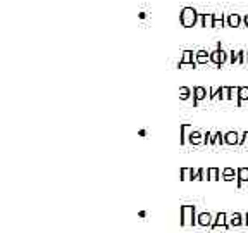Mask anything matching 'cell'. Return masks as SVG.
<instances>
[{
  "mask_svg": "<svg viewBox=\"0 0 248 233\" xmlns=\"http://www.w3.org/2000/svg\"><path fill=\"white\" fill-rule=\"evenodd\" d=\"M179 214H181V226H198L197 206H190V204L181 206L179 207Z\"/></svg>",
  "mask_w": 248,
  "mask_h": 233,
  "instance_id": "1",
  "label": "cell"
},
{
  "mask_svg": "<svg viewBox=\"0 0 248 233\" xmlns=\"http://www.w3.org/2000/svg\"><path fill=\"white\" fill-rule=\"evenodd\" d=\"M197 17H198V12L193 7H185L181 11V14H179V23L185 28H193L197 26Z\"/></svg>",
  "mask_w": 248,
  "mask_h": 233,
  "instance_id": "2",
  "label": "cell"
},
{
  "mask_svg": "<svg viewBox=\"0 0 248 233\" xmlns=\"http://www.w3.org/2000/svg\"><path fill=\"white\" fill-rule=\"evenodd\" d=\"M228 59H229V52H226L222 47H216V49L210 52V62L217 67L228 64Z\"/></svg>",
  "mask_w": 248,
  "mask_h": 233,
  "instance_id": "3",
  "label": "cell"
},
{
  "mask_svg": "<svg viewBox=\"0 0 248 233\" xmlns=\"http://www.w3.org/2000/svg\"><path fill=\"white\" fill-rule=\"evenodd\" d=\"M197 67L198 64L195 62V52L193 50H185L183 52V55H181V61H179V64H178V67L179 69H183V67Z\"/></svg>",
  "mask_w": 248,
  "mask_h": 233,
  "instance_id": "4",
  "label": "cell"
},
{
  "mask_svg": "<svg viewBox=\"0 0 248 233\" xmlns=\"http://www.w3.org/2000/svg\"><path fill=\"white\" fill-rule=\"evenodd\" d=\"M207 99H209V90H207L205 86H195L193 88V99H191V102H193L195 107H198L200 102L207 100Z\"/></svg>",
  "mask_w": 248,
  "mask_h": 233,
  "instance_id": "5",
  "label": "cell"
},
{
  "mask_svg": "<svg viewBox=\"0 0 248 233\" xmlns=\"http://www.w3.org/2000/svg\"><path fill=\"white\" fill-rule=\"evenodd\" d=\"M217 228H222V230H226V232L231 228L229 223H228V214L226 213H217L216 214V219H214V225L210 226V230H217Z\"/></svg>",
  "mask_w": 248,
  "mask_h": 233,
  "instance_id": "6",
  "label": "cell"
},
{
  "mask_svg": "<svg viewBox=\"0 0 248 233\" xmlns=\"http://www.w3.org/2000/svg\"><path fill=\"white\" fill-rule=\"evenodd\" d=\"M179 132H181V136H179V144H181L183 147H186V145H188V140H190V135L195 132L193 126H191V124H188V123H185V124H181Z\"/></svg>",
  "mask_w": 248,
  "mask_h": 233,
  "instance_id": "7",
  "label": "cell"
},
{
  "mask_svg": "<svg viewBox=\"0 0 248 233\" xmlns=\"http://www.w3.org/2000/svg\"><path fill=\"white\" fill-rule=\"evenodd\" d=\"M226 26H229V28H240V26H243V16L236 14V12L228 14V16H226Z\"/></svg>",
  "mask_w": 248,
  "mask_h": 233,
  "instance_id": "8",
  "label": "cell"
},
{
  "mask_svg": "<svg viewBox=\"0 0 248 233\" xmlns=\"http://www.w3.org/2000/svg\"><path fill=\"white\" fill-rule=\"evenodd\" d=\"M197 223L198 226H203V228H207V226H212L214 225V216L210 213H200L197 217Z\"/></svg>",
  "mask_w": 248,
  "mask_h": 233,
  "instance_id": "9",
  "label": "cell"
},
{
  "mask_svg": "<svg viewBox=\"0 0 248 233\" xmlns=\"http://www.w3.org/2000/svg\"><path fill=\"white\" fill-rule=\"evenodd\" d=\"M203 136L205 133L200 132V130H195L190 135V140H188V145H193V147H198V145H203Z\"/></svg>",
  "mask_w": 248,
  "mask_h": 233,
  "instance_id": "10",
  "label": "cell"
},
{
  "mask_svg": "<svg viewBox=\"0 0 248 233\" xmlns=\"http://www.w3.org/2000/svg\"><path fill=\"white\" fill-rule=\"evenodd\" d=\"M195 62H197L198 66L200 64H209L210 62V52H207V50H197L195 52Z\"/></svg>",
  "mask_w": 248,
  "mask_h": 233,
  "instance_id": "11",
  "label": "cell"
},
{
  "mask_svg": "<svg viewBox=\"0 0 248 233\" xmlns=\"http://www.w3.org/2000/svg\"><path fill=\"white\" fill-rule=\"evenodd\" d=\"M228 223H229V226H232V228L245 225L243 214H241V213H232L231 216H228Z\"/></svg>",
  "mask_w": 248,
  "mask_h": 233,
  "instance_id": "12",
  "label": "cell"
},
{
  "mask_svg": "<svg viewBox=\"0 0 248 233\" xmlns=\"http://www.w3.org/2000/svg\"><path fill=\"white\" fill-rule=\"evenodd\" d=\"M240 133L236 132H228L224 133V138H226V145H229V147H232V145H238L240 144Z\"/></svg>",
  "mask_w": 248,
  "mask_h": 233,
  "instance_id": "13",
  "label": "cell"
},
{
  "mask_svg": "<svg viewBox=\"0 0 248 233\" xmlns=\"http://www.w3.org/2000/svg\"><path fill=\"white\" fill-rule=\"evenodd\" d=\"M222 180L224 182H236L238 180V173L234 167H224L222 169Z\"/></svg>",
  "mask_w": 248,
  "mask_h": 233,
  "instance_id": "14",
  "label": "cell"
},
{
  "mask_svg": "<svg viewBox=\"0 0 248 233\" xmlns=\"http://www.w3.org/2000/svg\"><path fill=\"white\" fill-rule=\"evenodd\" d=\"M224 26H226L224 12H214V26L212 28H224Z\"/></svg>",
  "mask_w": 248,
  "mask_h": 233,
  "instance_id": "15",
  "label": "cell"
},
{
  "mask_svg": "<svg viewBox=\"0 0 248 233\" xmlns=\"http://www.w3.org/2000/svg\"><path fill=\"white\" fill-rule=\"evenodd\" d=\"M222 145H226L224 133L216 132V133L212 135V147H222Z\"/></svg>",
  "mask_w": 248,
  "mask_h": 233,
  "instance_id": "16",
  "label": "cell"
},
{
  "mask_svg": "<svg viewBox=\"0 0 248 233\" xmlns=\"http://www.w3.org/2000/svg\"><path fill=\"white\" fill-rule=\"evenodd\" d=\"M179 180H183V182L191 180L193 182V167H181L179 169Z\"/></svg>",
  "mask_w": 248,
  "mask_h": 233,
  "instance_id": "17",
  "label": "cell"
},
{
  "mask_svg": "<svg viewBox=\"0 0 248 233\" xmlns=\"http://www.w3.org/2000/svg\"><path fill=\"white\" fill-rule=\"evenodd\" d=\"M179 99L181 100H191L193 99V90L188 88V86H181L179 88Z\"/></svg>",
  "mask_w": 248,
  "mask_h": 233,
  "instance_id": "18",
  "label": "cell"
},
{
  "mask_svg": "<svg viewBox=\"0 0 248 233\" xmlns=\"http://www.w3.org/2000/svg\"><path fill=\"white\" fill-rule=\"evenodd\" d=\"M207 90H209V100L216 102L221 99V86H210Z\"/></svg>",
  "mask_w": 248,
  "mask_h": 233,
  "instance_id": "19",
  "label": "cell"
},
{
  "mask_svg": "<svg viewBox=\"0 0 248 233\" xmlns=\"http://www.w3.org/2000/svg\"><path fill=\"white\" fill-rule=\"evenodd\" d=\"M229 100L240 104V86H229Z\"/></svg>",
  "mask_w": 248,
  "mask_h": 233,
  "instance_id": "20",
  "label": "cell"
},
{
  "mask_svg": "<svg viewBox=\"0 0 248 233\" xmlns=\"http://www.w3.org/2000/svg\"><path fill=\"white\" fill-rule=\"evenodd\" d=\"M222 178V171L219 167H209V180L210 182H217Z\"/></svg>",
  "mask_w": 248,
  "mask_h": 233,
  "instance_id": "21",
  "label": "cell"
},
{
  "mask_svg": "<svg viewBox=\"0 0 248 233\" xmlns=\"http://www.w3.org/2000/svg\"><path fill=\"white\" fill-rule=\"evenodd\" d=\"M203 180H209V167H198L197 169V178L195 182H203Z\"/></svg>",
  "mask_w": 248,
  "mask_h": 233,
  "instance_id": "22",
  "label": "cell"
},
{
  "mask_svg": "<svg viewBox=\"0 0 248 233\" xmlns=\"http://www.w3.org/2000/svg\"><path fill=\"white\" fill-rule=\"evenodd\" d=\"M203 26L205 28L214 26V12H203Z\"/></svg>",
  "mask_w": 248,
  "mask_h": 233,
  "instance_id": "23",
  "label": "cell"
},
{
  "mask_svg": "<svg viewBox=\"0 0 248 233\" xmlns=\"http://www.w3.org/2000/svg\"><path fill=\"white\" fill-rule=\"evenodd\" d=\"M236 173H238V180H240V182H243V183L248 182V167H238Z\"/></svg>",
  "mask_w": 248,
  "mask_h": 233,
  "instance_id": "24",
  "label": "cell"
},
{
  "mask_svg": "<svg viewBox=\"0 0 248 233\" xmlns=\"http://www.w3.org/2000/svg\"><path fill=\"white\" fill-rule=\"evenodd\" d=\"M245 100H248V86H240V104H238V107H241Z\"/></svg>",
  "mask_w": 248,
  "mask_h": 233,
  "instance_id": "25",
  "label": "cell"
},
{
  "mask_svg": "<svg viewBox=\"0 0 248 233\" xmlns=\"http://www.w3.org/2000/svg\"><path fill=\"white\" fill-rule=\"evenodd\" d=\"M236 64H248V52L247 50H238V62Z\"/></svg>",
  "mask_w": 248,
  "mask_h": 233,
  "instance_id": "26",
  "label": "cell"
},
{
  "mask_svg": "<svg viewBox=\"0 0 248 233\" xmlns=\"http://www.w3.org/2000/svg\"><path fill=\"white\" fill-rule=\"evenodd\" d=\"M238 62V50H229V59H228V64L234 66Z\"/></svg>",
  "mask_w": 248,
  "mask_h": 233,
  "instance_id": "27",
  "label": "cell"
},
{
  "mask_svg": "<svg viewBox=\"0 0 248 233\" xmlns=\"http://www.w3.org/2000/svg\"><path fill=\"white\" fill-rule=\"evenodd\" d=\"M221 100H229V86H221Z\"/></svg>",
  "mask_w": 248,
  "mask_h": 233,
  "instance_id": "28",
  "label": "cell"
},
{
  "mask_svg": "<svg viewBox=\"0 0 248 233\" xmlns=\"http://www.w3.org/2000/svg\"><path fill=\"white\" fill-rule=\"evenodd\" d=\"M240 147H247L248 145V132H245V133H241V136H240Z\"/></svg>",
  "mask_w": 248,
  "mask_h": 233,
  "instance_id": "29",
  "label": "cell"
},
{
  "mask_svg": "<svg viewBox=\"0 0 248 233\" xmlns=\"http://www.w3.org/2000/svg\"><path fill=\"white\" fill-rule=\"evenodd\" d=\"M212 135L214 133L207 132L205 136H203V145H209V147H212Z\"/></svg>",
  "mask_w": 248,
  "mask_h": 233,
  "instance_id": "30",
  "label": "cell"
},
{
  "mask_svg": "<svg viewBox=\"0 0 248 233\" xmlns=\"http://www.w3.org/2000/svg\"><path fill=\"white\" fill-rule=\"evenodd\" d=\"M197 26H203V12H198V17H197Z\"/></svg>",
  "mask_w": 248,
  "mask_h": 233,
  "instance_id": "31",
  "label": "cell"
},
{
  "mask_svg": "<svg viewBox=\"0 0 248 233\" xmlns=\"http://www.w3.org/2000/svg\"><path fill=\"white\" fill-rule=\"evenodd\" d=\"M243 26H247V28H248V14H247V16H243Z\"/></svg>",
  "mask_w": 248,
  "mask_h": 233,
  "instance_id": "32",
  "label": "cell"
},
{
  "mask_svg": "<svg viewBox=\"0 0 248 233\" xmlns=\"http://www.w3.org/2000/svg\"><path fill=\"white\" fill-rule=\"evenodd\" d=\"M243 219H245V226H248V213L243 214Z\"/></svg>",
  "mask_w": 248,
  "mask_h": 233,
  "instance_id": "33",
  "label": "cell"
},
{
  "mask_svg": "<svg viewBox=\"0 0 248 233\" xmlns=\"http://www.w3.org/2000/svg\"><path fill=\"white\" fill-rule=\"evenodd\" d=\"M236 186H238V188H241V186H243V182H240V180H236Z\"/></svg>",
  "mask_w": 248,
  "mask_h": 233,
  "instance_id": "34",
  "label": "cell"
}]
</instances>
